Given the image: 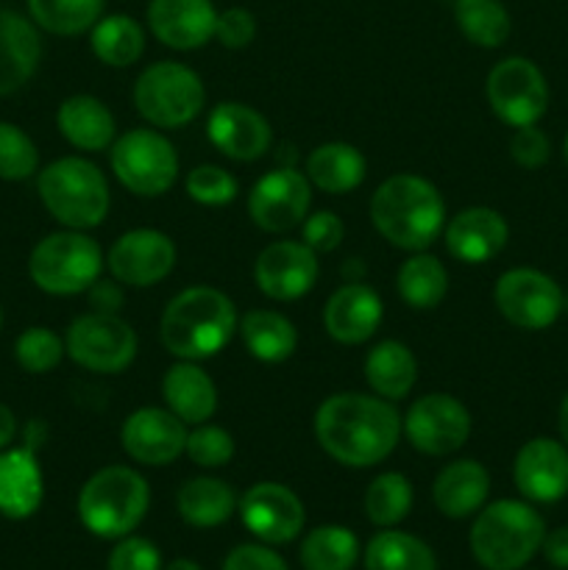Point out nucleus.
<instances>
[{"mask_svg":"<svg viewBox=\"0 0 568 570\" xmlns=\"http://www.w3.org/2000/svg\"><path fill=\"white\" fill-rule=\"evenodd\" d=\"M312 206V184L304 173L295 167H276L265 173L259 181L251 187L248 215L256 228L267 234H282L301 226L310 215Z\"/></svg>","mask_w":568,"mask_h":570,"instance_id":"obj_14","label":"nucleus"},{"mask_svg":"<svg viewBox=\"0 0 568 570\" xmlns=\"http://www.w3.org/2000/svg\"><path fill=\"white\" fill-rule=\"evenodd\" d=\"M161 570H204V568H200L198 562L187 560V557H178V560H173L170 566H165Z\"/></svg>","mask_w":568,"mask_h":570,"instance_id":"obj_54","label":"nucleus"},{"mask_svg":"<svg viewBox=\"0 0 568 570\" xmlns=\"http://www.w3.org/2000/svg\"><path fill=\"white\" fill-rule=\"evenodd\" d=\"M237 493L232 484L215 476H195L178 488L176 507L187 527L215 529L223 527L237 512Z\"/></svg>","mask_w":568,"mask_h":570,"instance_id":"obj_29","label":"nucleus"},{"mask_svg":"<svg viewBox=\"0 0 568 570\" xmlns=\"http://www.w3.org/2000/svg\"><path fill=\"white\" fill-rule=\"evenodd\" d=\"M56 126L72 148L87 150V154H100V150L111 148L117 134L115 115L95 95H72V98L61 100L59 111H56Z\"/></svg>","mask_w":568,"mask_h":570,"instance_id":"obj_27","label":"nucleus"},{"mask_svg":"<svg viewBox=\"0 0 568 570\" xmlns=\"http://www.w3.org/2000/svg\"><path fill=\"white\" fill-rule=\"evenodd\" d=\"M315 438L340 465L373 468L399 445L401 415L393 401L379 395H329L315 412Z\"/></svg>","mask_w":568,"mask_h":570,"instance_id":"obj_1","label":"nucleus"},{"mask_svg":"<svg viewBox=\"0 0 568 570\" xmlns=\"http://www.w3.org/2000/svg\"><path fill=\"white\" fill-rule=\"evenodd\" d=\"M239 326L237 306L215 287H187L161 312V345L176 360L200 362L217 356L234 340Z\"/></svg>","mask_w":568,"mask_h":570,"instance_id":"obj_2","label":"nucleus"},{"mask_svg":"<svg viewBox=\"0 0 568 570\" xmlns=\"http://www.w3.org/2000/svg\"><path fill=\"white\" fill-rule=\"evenodd\" d=\"M106 0H28L31 20L56 37H78L92 31L104 17Z\"/></svg>","mask_w":568,"mask_h":570,"instance_id":"obj_38","label":"nucleus"},{"mask_svg":"<svg viewBox=\"0 0 568 570\" xmlns=\"http://www.w3.org/2000/svg\"><path fill=\"white\" fill-rule=\"evenodd\" d=\"M557 426H560L562 443L568 445V393H566V399H562V404H560V421H557Z\"/></svg>","mask_w":568,"mask_h":570,"instance_id":"obj_53","label":"nucleus"},{"mask_svg":"<svg viewBox=\"0 0 568 570\" xmlns=\"http://www.w3.org/2000/svg\"><path fill=\"white\" fill-rule=\"evenodd\" d=\"M65 348L76 365L115 376L137 360L139 340L131 323L123 321L120 315L87 312L70 323L65 334Z\"/></svg>","mask_w":568,"mask_h":570,"instance_id":"obj_10","label":"nucleus"},{"mask_svg":"<svg viewBox=\"0 0 568 570\" xmlns=\"http://www.w3.org/2000/svg\"><path fill=\"white\" fill-rule=\"evenodd\" d=\"M176 243L159 228H131L111 243L106 267L111 278L128 287H154L176 267Z\"/></svg>","mask_w":568,"mask_h":570,"instance_id":"obj_15","label":"nucleus"},{"mask_svg":"<svg viewBox=\"0 0 568 570\" xmlns=\"http://www.w3.org/2000/svg\"><path fill=\"white\" fill-rule=\"evenodd\" d=\"M148 26L167 48L195 50L215 39L217 9L212 0H150Z\"/></svg>","mask_w":568,"mask_h":570,"instance_id":"obj_23","label":"nucleus"},{"mask_svg":"<svg viewBox=\"0 0 568 570\" xmlns=\"http://www.w3.org/2000/svg\"><path fill=\"white\" fill-rule=\"evenodd\" d=\"M223 570H290L287 562L265 543H245L228 551Z\"/></svg>","mask_w":568,"mask_h":570,"instance_id":"obj_48","label":"nucleus"},{"mask_svg":"<svg viewBox=\"0 0 568 570\" xmlns=\"http://www.w3.org/2000/svg\"><path fill=\"white\" fill-rule=\"evenodd\" d=\"M443 239L457 262L484 265L505 250L507 239H510V226L501 212L490 209V206H468L445 223Z\"/></svg>","mask_w":568,"mask_h":570,"instance_id":"obj_22","label":"nucleus"},{"mask_svg":"<svg viewBox=\"0 0 568 570\" xmlns=\"http://www.w3.org/2000/svg\"><path fill=\"white\" fill-rule=\"evenodd\" d=\"M493 301L501 317L523 332H543L562 315V289L535 267H512L496 282Z\"/></svg>","mask_w":568,"mask_h":570,"instance_id":"obj_12","label":"nucleus"},{"mask_svg":"<svg viewBox=\"0 0 568 570\" xmlns=\"http://www.w3.org/2000/svg\"><path fill=\"white\" fill-rule=\"evenodd\" d=\"M488 104L505 126H538L549 106V83L540 67L523 56H507L488 72Z\"/></svg>","mask_w":568,"mask_h":570,"instance_id":"obj_11","label":"nucleus"},{"mask_svg":"<svg viewBox=\"0 0 568 570\" xmlns=\"http://www.w3.org/2000/svg\"><path fill=\"white\" fill-rule=\"evenodd\" d=\"M87 295L92 312H104V315H120L123 301H126L123 284L117 282V278H109V282H106V278H98V282L87 289Z\"/></svg>","mask_w":568,"mask_h":570,"instance_id":"obj_49","label":"nucleus"},{"mask_svg":"<svg viewBox=\"0 0 568 570\" xmlns=\"http://www.w3.org/2000/svg\"><path fill=\"white\" fill-rule=\"evenodd\" d=\"M243 527L265 546L293 543L306 523V510L298 495L278 482H256L237 504Z\"/></svg>","mask_w":568,"mask_h":570,"instance_id":"obj_16","label":"nucleus"},{"mask_svg":"<svg viewBox=\"0 0 568 570\" xmlns=\"http://www.w3.org/2000/svg\"><path fill=\"white\" fill-rule=\"evenodd\" d=\"M42 59L37 22L0 9V95H11L26 87Z\"/></svg>","mask_w":568,"mask_h":570,"instance_id":"obj_25","label":"nucleus"},{"mask_svg":"<svg viewBox=\"0 0 568 570\" xmlns=\"http://www.w3.org/2000/svg\"><path fill=\"white\" fill-rule=\"evenodd\" d=\"M150 507V488L143 473L126 465L100 468L78 493V518L95 538L120 540L143 523Z\"/></svg>","mask_w":568,"mask_h":570,"instance_id":"obj_6","label":"nucleus"},{"mask_svg":"<svg viewBox=\"0 0 568 570\" xmlns=\"http://www.w3.org/2000/svg\"><path fill=\"white\" fill-rule=\"evenodd\" d=\"M345 237V226L334 212H315L306 215L304 228H301V243L310 245L315 254H329V250L340 248Z\"/></svg>","mask_w":568,"mask_h":570,"instance_id":"obj_46","label":"nucleus"},{"mask_svg":"<svg viewBox=\"0 0 568 570\" xmlns=\"http://www.w3.org/2000/svg\"><path fill=\"white\" fill-rule=\"evenodd\" d=\"M206 104L198 72L182 61H156L134 83V106L156 128L189 126Z\"/></svg>","mask_w":568,"mask_h":570,"instance_id":"obj_8","label":"nucleus"},{"mask_svg":"<svg viewBox=\"0 0 568 570\" xmlns=\"http://www.w3.org/2000/svg\"><path fill=\"white\" fill-rule=\"evenodd\" d=\"M384 317L382 298L365 282H345L323 306V328L343 345H362L379 332Z\"/></svg>","mask_w":568,"mask_h":570,"instance_id":"obj_21","label":"nucleus"},{"mask_svg":"<svg viewBox=\"0 0 568 570\" xmlns=\"http://www.w3.org/2000/svg\"><path fill=\"white\" fill-rule=\"evenodd\" d=\"M395 287H399L401 301L412 309H434L449 293V273L438 256L418 250L410 259L401 262L395 273Z\"/></svg>","mask_w":568,"mask_h":570,"instance_id":"obj_34","label":"nucleus"},{"mask_svg":"<svg viewBox=\"0 0 568 570\" xmlns=\"http://www.w3.org/2000/svg\"><path fill=\"white\" fill-rule=\"evenodd\" d=\"M0 326H3V312H0Z\"/></svg>","mask_w":568,"mask_h":570,"instance_id":"obj_57","label":"nucleus"},{"mask_svg":"<svg viewBox=\"0 0 568 570\" xmlns=\"http://www.w3.org/2000/svg\"><path fill=\"white\" fill-rule=\"evenodd\" d=\"M206 134L209 142L234 161L262 159L273 145V128L267 117H262L254 106L237 100H223L209 111Z\"/></svg>","mask_w":568,"mask_h":570,"instance_id":"obj_20","label":"nucleus"},{"mask_svg":"<svg viewBox=\"0 0 568 570\" xmlns=\"http://www.w3.org/2000/svg\"><path fill=\"white\" fill-rule=\"evenodd\" d=\"M317 254L306 243L278 239L259 250L254 282L271 301H298L317 284Z\"/></svg>","mask_w":568,"mask_h":570,"instance_id":"obj_17","label":"nucleus"},{"mask_svg":"<svg viewBox=\"0 0 568 570\" xmlns=\"http://www.w3.org/2000/svg\"><path fill=\"white\" fill-rule=\"evenodd\" d=\"M368 161L349 142H323L306 156V178L321 193L345 195L365 181Z\"/></svg>","mask_w":568,"mask_h":570,"instance_id":"obj_32","label":"nucleus"},{"mask_svg":"<svg viewBox=\"0 0 568 570\" xmlns=\"http://www.w3.org/2000/svg\"><path fill=\"white\" fill-rule=\"evenodd\" d=\"M234 438L223 426L198 423L193 432H187L184 454L198 468H223L234 460Z\"/></svg>","mask_w":568,"mask_h":570,"instance_id":"obj_43","label":"nucleus"},{"mask_svg":"<svg viewBox=\"0 0 568 570\" xmlns=\"http://www.w3.org/2000/svg\"><path fill=\"white\" fill-rule=\"evenodd\" d=\"M161 395L167 410L182 417L187 426L206 423L217 410V387L198 362L182 360L178 365L167 367L161 379Z\"/></svg>","mask_w":568,"mask_h":570,"instance_id":"obj_28","label":"nucleus"},{"mask_svg":"<svg viewBox=\"0 0 568 570\" xmlns=\"http://www.w3.org/2000/svg\"><path fill=\"white\" fill-rule=\"evenodd\" d=\"M401 432L421 454H454L471 438V412L454 395L429 393L407 410V415L401 417Z\"/></svg>","mask_w":568,"mask_h":570,"instance_id":"obj_13","label":"nucleus"},{"mask_svg":"<svg viewBox=\"0 0 568 570\" xmlns=\"http://www.w3.org/2000/svg\"><path fill=\"white\" fill-rule=\"evenodd\" d=\"M546 523L529 501L501 499L482 507L471 527V554L484 570H521L540 551Z\"/></svg>","mask_w":568,"mask_h":570,"instance_id":"obj_4","label":"nucleus"},{"mask_svg":"<svg viewBox=\"0 0 568 570\" xmlns=\"http://www.w3.org/2000/svg\"><path fill=\"white\" fill-rule=\"evenodd\" d=\"M562 312H568V293L562 295Z\"/></svg>","mask_w":568,"mask_h":570,"instance_id":"obj_56","label":"nucleus"},{"mask_svg":"<svg viewBox=\"0 0 568 570\" xmlns=\"http://www.w3.org/2000/svg\"><path fill=\"white\" fill-rule=\"evenodd\" d=\"M412 484L404 473H379L365 490V515L373 527L393 529L410 515Z\"/></svg>","mask_w":568,"mask_h":570,"instance_id":"obj_39","label":"nucleus"},{"mask_svg":"<svg viewBox=\"0 0 568 570\" xmlns=\"http://www.w3.org/2000/svg\"><path fill=\"white\" fill-rule=\"evenodd\" d=\"M362 276H365V265H362V259H349L343 265V278L345 282H362Z\"/></svg>","mask_w":568,"mask_h":570,"instance_id":"obj_52","label":"nucleus"},{"mask_svg":"<svg viewBox=\"0 0 568 570\" xmlns=\"http://www.w3.org/2000/svg\"><path fill=\"white\" fill-rule=\"evenodd\" d=\"M120 445L134 462L165 468L184 454L187 423L161 406H143L131 412L120 426Z\"/></svg>","mask_w":568,"mask_h":570,"instance_id":"obj_18","label":"nucleus"},{"mask_svg":"<svg viewBox=\"0 0 568 570\" xmlns=\"http://www.w3.org/2000/svg\"><path fill=\"white\" fill-rule=\"evenodd\" d=\"M510 156L516 165H521L523 170H538L549 161L551 156V142L538 126H521L516 128L510 139Z\"/></svg>","mask_w":568,"mask_h":570,"instance_id":"obj_47","label":"nucleus"},{"mask_svg":"<svg viewBox=\"0 0 568 570\" xmlns=\"http://www.w3.org/2000/svg\"><path fill=\"white\" fill-rule=\"evenodd\" d=\"M17 438V417L6 404H0V451L9 449L11 440Z\"/></svg>","mask_w":568,"mask_h":570,"instance_id":"obj_51","label":"nucleus"},{"mask_svg":"<svg viewBox=\"0 0 568 570\" xmlns=\"http://www.w3.org/2000/svg\"><path fill=\"white\" fill-rule=\"evenodd\" d=\"M37 193L50 217L76 232L100 226L111 206L109 181L100 167L84 156L50 161L45 170H39Z\"/></svg>","mask_w":568,"mask_h":570,"instance_id":"obj_5","label":"nucleus"},{"mask_svg":"<svg viewBox=\"0 0 568 570\" xmlns=\"http://www.w3.org/2000/svg\"><path fill=\"white\" fill-rule=\"evenodd\" d=\"M457 28L479 48H501L510 37V14L501 0H454Z\"/></svg>","mask_w":568,"mask_h":570,"instance_id":"obj_37","label":"nucleus"},{"mask_svg":"<svg viewBox=\"0 0 568 570\" xmlns=\"http://www.w3.org/2000/svg\"><path fill=\"white\" fill-rule=\"evenodd\" d=\"M20 449L0 451V515L26 521L42 507L45 479L37 460V438Z\"/></svg>","mask_w":568,"mask_h":570,"instance_id":"obj_24","label":"nucleus"},{"mask_svg":"<svg viewBox=\"0 0 568 570\" xmlns=\"http://www.w3.org/2000/svg\"><path fill=\"white\" fill-rule=\"evenodd\" d=\"M92 53L109 67H131L145 53V28L128 14H106L92 26Z\"/></svg>","mask_w":568,"mask_h":570,"instance_id":"obj_35","label":"nucleus"},{"mask_svg":"<svg viewBox=\"0 0 568 570\" xmlns=\"http://www.w3.org/2000/svg\"><path fill=\"white\" fill-rule=\"evenodd\" d=\"M512 482L529 504H555L568 495V445L535 438L518 449Z\"/></svg>","mask_w":568,"mask_h":570,"instance_id":"obj_19","label":"nucleus"},{"mask_svg":"<svg viewBox=\"0 0 568 570\" xmlns=\"http://www.w3.org/2000/svg\"><path fill=\"white\" fill-rule=\"evenodd\" d=\"M256 37V17L243 6H232V9L217 11L215 39L228 50H243L254 42Z\"/></svg>","mask_w":568,"mask_h":570,"instance_id":"obj_45","label":"nucleus"},{"mask_svg":"<svg viewBox=\"0 0 568 570\" xmlns=\"http://www.w3.org/2000/svg\"><path fill=\"white\" fill-rule=\"evenodd\" d=\"M187 195L200 206H228L239 193L237 178L217 165H198L187 173Z\"/></svg>","mask_w":568,"mask_h":570,"instance_id":"obj_42","label":"nucleus"},{"mask_svg":"<svg viewBox=\"0 0 568 570\" xmlns=\"http://www.w3.org/2000/svg\"><path fill=\"white\" fill-rule=\"evenodd\" d=\"M371 220L390 245L401 250H427L445 228L440 189L415 173L384 178L371 198Z\"/></svg>","mask_w":568,"mask_h":570,"instance_id":"obj_3","label":"nucleus"},{"mask_svg":"<svg viewBox=\"0 0 568 570\" xmlns=\"http://www.w3.org/2000/svg\"><path fill=\"white\" fill-rule=\"evenodd\" d=\"M109 165L117 181L139 198H159L176 184L178 154L165 134L131 128L109 148Z\"/></svg>","mask_w":568,"mask_h":570,"instance_id":"obj_9","label":"nucleus"},{"mask_svg":"<svg viewBox=\"0 0 568 570\" xmlns=\"http://www.w3.org/2000/svg\"><path fill=\"white\" fill-rule=\"evenodd\" d=\"M298 557L304 570H351L360 560V540L351 529L326 523L306 532Z\"/></svg>","mask_w":568,"mask_h":570,"instance_id":"obj_36","label":"nucleus"},{"mask_svg":"<svg viewBox=\"0 0 568 570\" xmlns=\"http://www.w3.org/2000/svg\"><path fill=\"white\" fill-rule=\"evenodd\" d=\"M365 382L379 399L401 401L412 393L418 382V360L399 340L376 343L365 356Z\"/></svg>","mask_w":568,"mask_h":570,"instance_id":"obj_31","label":"nucleus"},{"mask_svg":"<svg viewBox=\"0 0 568 570\" xmlns=\"http://www.w3.org/2000/svg\"><path fill=\"white\" fill-rule=\"evenodd\" d=\"M65 354V340L45 326L26 328L14 343L17 365L26 373H33V376H42V373H50L53 367H59Z\"/></svg>","mask_w":568,"mask_h":570,"instance_id":"obj_40","label":"nucleus"},{"mask_svg":"<svg viewBox=\"0 0 568 570\" xmlns=\"http://www.w3.org/2000/svg\"><path fill=\"white\" fill-rule=\"evenodd\" d=\"M237 332L245 351L265 365H278V362L290 360L298 348V332H295L293 321L276 309L245 312L239 317Z\"/></svg>","mask_w":568,"mask_h":570,"instance_id":"obj_30","label":"nucleus"},{"mask_svg":"<svg viewBox=\"0 0 568 570\" xmlns=\"http://www.w3.org/2000/svg\"><path fill=\"white\" fill-rule=\"evenodd\" d=\"M39 170V150L33 139L14 122L0 120V178L26 181Z\"/></svg>","mask_w":568,"mask_h":570,"instance_id":"obj_41","label":"nucleus"},{"mask_svg":"<svg viewBox=\"0 0 568 570\" xmlns=\"http://www.w3.org/2000/svg\"><path fill=\"white\" fill-rule=\"evenodd\" d=\"M540 551H543V557L549 566L568 570V527H560V529H555V532L546 534Z\"/></svg>","mask_w":568,"mask_h":570,"instance_id":"obj_50","label":"nucleus"},{"mask_svg":"<svg viewBox=\"0 0 568 570\" xmlns=\"http://www.w3.org/2000/svg\"><path fill=\"white\" fill-rule=\"evenodd\" d=\"M104 250L87 232H53L33 245L28 276L48 295H81L104 273Z\"/></svg>","mask_w":568,"mask_h":570,"instance_id":"obj_7","label":"nucleus"},{"mask_svg":"<svg viewBox=\"0 0 568 570\" xmlns=\"http://www.w3.org/2000/svg\"><path fill=\"white\" fill-rule=\"evenodd\" d=\"M562 156H566V165H568V134L566 139H562Z\"/></svg>","mask_w":568,"mask_h":570,"instance_id":"obj_55","label":"nucleus"},{"mask_svg":"<svg viewBox=\"0 0 568 570\" xmlns=\"http://www.w3.org/2000/svg\"><path fill=\"white\" fill-rule=\"evenodd\" d=\"M106 568L109 570H161V554L150 540L126 534V538L117 540V546L111 549Z\"/></svg>","mask_w":568,"mask_h":570,"instance_id":"obj_44","label":"nucleus"},{"mask_svg":"<svg viewBox=\"0 0 568 570\" xmlns=\"http://www.w3.org/2000/svg\"><path fill=\"white\" fill-rule=\"evenodd\" d=\"M365 570H438L434 551L415 534L382 529L373 534L362 554Z\"/></svg>","mask_w":568,"mask_h":570,"instance_id":"obj_33","label":"nucleus"},{"mask_svg":"<svg viewBox=\"0 0 568 570\" xmlns=\"http://www.w3.org/2000/svg\"><path fill=\"white\" fill-rule=\"evenodd\" d=\"M490 493V473L477 460H454L434 476L432 501L445 518L462 521L477 515Z\"/></svg>","mask_w":568,"mask_h":570,"instance_id":"obj_26","label":"nucleus"}]
</instances>
